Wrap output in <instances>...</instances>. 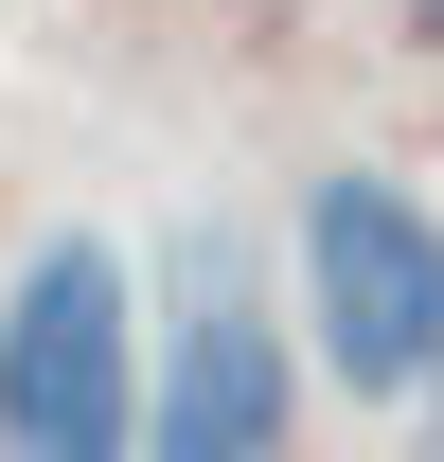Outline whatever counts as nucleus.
I'll use <instances>...</instances> for the list:
<instances>
[{
	"instance_id": "4",
	"label": "nucleus",
	"mask_w": 444,
	"mask_h": 462,
	"mask_svg": "<svg viewBox=\"0 0 444 462\" xmlns=\"http://www.w3.org/2000/svg\"><path fill=\"white\" fill-rule=\"evenodd\" d=\"M409 36H444V0H409Z\"/></svg>"
},
{
	"instance_id": "3",
	"label": "nucleus",
	"mask_w": 444,
	"mask_h": 462,
	"mask_svg": "<svg viewBox=\"0 0 444 462\" xmlns=\"http://www.w3.org/2000/svg\"><path fill=\"white\" fill-rule=\"evenodd\" d=\"M302 320H320V356H338L356 409H427L444 392V214L409 178L338 161L302 196Z\"/></svg>"
},
{
	"instance_id": "1",
	"label": "nucleus",
	"mask_w": 444,
	"mask_h": 462,
	"mask_svg": "<svg viewBox=\"0 0 444 462\" xmlns=\"http://www.w3.org/2000/svg\"><path fill=\"white\" fill-rule=\"evenodd\" d=\"M0 462H143V285L107 231H36L0 285Z\"/></svg>"
},
{
	"instance_id": "5",
	"label": "nucleus",
	"mask_w": 444,
	"mask_h": 462,
	"mask_svg": "<svg viewBox=\"0 0 444 462\" xmlns=\"http://www.w3.org/2000/svg\"><path fill=\"white\" fill-rule=\"evenodd\" d=\"M427 462H444V445H427Z\"/></svg>"
},
{
	"instance_id": "2",
	"label": "nucleus",
	"mask_w": 444,
	"mask_h": 462,
	"mask_svg": "<svg viewBox=\"0 0 444 462\" xmlns=\"http://www.w3.org/2000/svg\"><path fill=\"white\" fill-rule=\"evenodd\" d=\"M302 356L267 320V267L231 231H178V285L143 320V462H284Z\"/></svg>"
}]
</instances>
